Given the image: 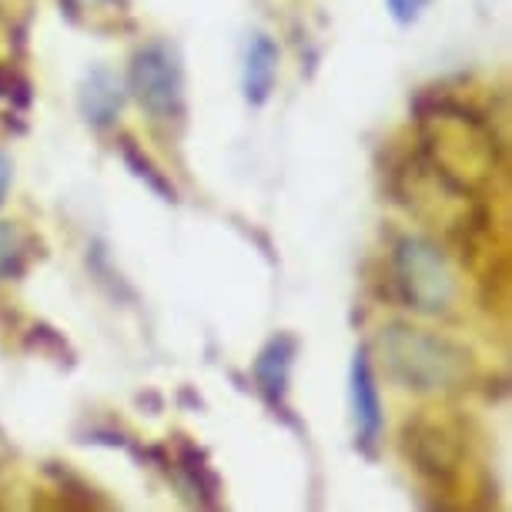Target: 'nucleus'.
Segmentation results:
<instances>
[{
	"label": "nucleus",
	"instance_id": "1",
	"mask_svg": "<svg viewBox=\"0 0 512 512\" xmlns=\"http://www.w3.org/2000/svg\"><path fill=\"white\" fill-rule=\"evenodd\" d=\"M379 355L395 382L422 395H449L469 389L476 379L472 352L446 335L392 322L379 332Z\"/></svg>",
	"mask_w": 512,
	"mask_h": 512
},
{
	"label": "nucleus",
	"instance_id": "2",
	"mask_svg": "<svg viewBox=\"0 0 512 512\" xmlns=\"http://www.w3.org/2000/svg\"><path fill=\"white\" fill-rule=\"evenodd\" d=\"M395 285L402 302L419 315H446L459 295L449 255L422 235H405L395 245Z\"/></svg>",
	"mask_w": 512,
	"mask_h": 512
},
{
	"label": "nucleus",
	"instance_id": "3",
	"mask_svg": "<svg viewBox=\"0 0 512 512\" xmlns=\"http://www.w3.org/2000/svg\"><path fill=\"white\" fill-rule=\"evenodd\" d=\"M128 91L154 121H178L185 114V67L175 44L151 41L134 51Z\"/></svg>",
	"mask_w": 512,
	"mask_h": 512
},
{
	"label": "nucleus",
	"instance_id": "4",
	"mask_svg": "<svg viewBox=\"0 0 512 512\" xmlns=\"http://www.w3.org/2000/svg\"><path fill=\"white\" fill-rule=\"evenodd\" d=\"M402 452L409 466L432 486H452L466 459V439L452 422L415 415L402 425Z\"/></svg>",
	"mask_w": 512,
	"mask_h": 512
},
{
	"label": "nucleus",
	"instance_id": "5",
	"mask_svg": "<svg viewBox=\"0 0 512 512\" xmlns=\"http://www.w3.org/2000/svg\"><path fill=\"white\" fill-rule=\"evenodd\" d=\"M349 399H352V419H355V446L365 456H375V446L385 429V409L379 395V379H375L369 349H359L352 359L349 372Z\"/></svg>",
	"mask_w": 512,
	"mask_h": 512
},
{
	"label": "nucleus",
	"instance_id": "6",
	"mask_svg": "<svg viewBox=\"0 0 512 512\" xmlns=\"http://www.w3.org/2000/svg\"><path fill=\"white\" fill-rule=\"evenodd\" d=\"M298 355V342L292 335H275L265 342V349L258 352L255 365H251V375H255V385L262 392V399L268 402V409L275 415H288V382H292V365Z\"/></svg>",
	"mask_w": 512,
	"mask_h": 512
},
{
	"label": "nucleus",
	"instance_id": "7",
	"mask_svg": "<svg viewBox=\"0 0 512 512\" xmlns=\"http://www.w3.org/2000/svg\"><path fill=\"white\" fill-rule=\"evenodd\" d=\"M124 101H128V84L118 71L111 67H91L84 74L81 88H77V111L81 118L91 124V128H111L118 121V114L124 111Z\"/></svg>",
	"mask_w": 512,
	"mask_h": 512
},
{
	"label": "nucleus",
	"instance_id": "8",
	"mask_svg": "<svg viewBox=\"0 0 512 512\" xmlns=\"http://www.w3.org/2000/svg\"><path fill=\"white\" fill-rule=\"evenodd\" d=\"M278 81V44L268 34H251L245 47V67H241V91L251 108L268 104Z\"/></svg>",
	"mask_w": 512,
	"mask_h": 512
},
{
	"label": "nucleus",
	"instance_id": "9",
	"mask_svg": "<svg viewBox=\"0 0 512 512\" xmlns=\"http://www.w3.org/2000/svg\"><path fill=\"white\" fill-rule=\"evenodd\" d=\"M37 241L17 225V221H0V282L21 278L34 262Z\"/></svg>",
	"mask_w": 512,
	"mask_h": 512
},
{
	"label": "nucleus",
	"instance_id": "10",
	"mask_svg": "<svg viewBox=\"0 0 512 512\" xmlns=\"http://www.w3.org/2000/svg\"><path fill=\"white\" fill-rule=\"evenodd\" d=\"M178 469H181V476L188 479V486L195 489V496L205 502V506H218L221 479H218V472L208 466L205 452L185 442V446L178 449Z\"/></svg>",
	"mask_w": 512,
	"mask_h": 512
},
{
	"label": "nucleus",
	"instance_id": "11",
	"mask_svg": "<svg viewBox=\"0 0 512 512\" xmlns=\"http://www.w3.org/2000/svg\"><path fill=\"white\" fill-rule=\"evenodd\" d=\"M121 158H124V164L131 168V175H134V178L144 181V185H148L161 201H171V205H175V201H178L175 185H171V181L164 178V171H158V164H154V161L148 158V154H144L131 138H121Z\"/></svg>",
	"mask_w": 512,
	"mask_h": 512
},
{
	"label": "nucleus",
	"instance_id": "12",
	"mask_svg": "<svg viewBox=\"0 0 512 512\" xmlns=\"http://www.w3.org/2000/svg\"><path fill=\"white\" fill-rule=\"evenodd\" d=\"M61 7L74 24H84L91 14H114L118 7H124V0H61Z\"/></svg>",
	"mask_w": 512,
	"mask_h": 512
},
{
	"label": "nucleus",
	"instance_id": "13",
	"mask_svg": "<svg viewBox=\"0 0 512 512\" xmlns=\"http://www.w3.org/2000/svg\"><path fill=\"white\" fill-rule=\"evenodd\" d=\"M389 4V14L395 17V24L409 27L422 17V11L429 7V0H385Z\"/></svg>",
	"mask_w": 512,
	"mask_h": 512
},
{
	"label": "nucleus",
	"instance_id": "14",
	"mask_svg": "<svg viewBox=\"0 0 512 512\" xmlns=\"http://www.w3.org/2000/svg\"><path fill=\"white\" fill-rule=\"evenodd\" d=\"M11 181H14V161L7 154H0V205L7 201V191H11Z\"/></svg>",
	"mask_w": 512,
	"mask_h": 512
},
{
	"label": "nucleus",
	"instance_id": "15",
	"mask_svg": "<svg viewBox=\"0 0 512 512\" xmlns=\"http://www.w3.org/2000/svg\"><path fill=\"white\" fill-rule=\"evenodd\" d=\"M14 88H17V77L7 71L4 64H0V98H11Z\"/></svg>",
	"mask_w": 512,
	"mask_h": 512
}]
</instances>
